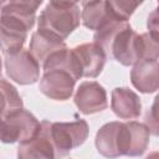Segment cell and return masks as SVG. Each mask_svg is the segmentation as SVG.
Here are the masks:
<instances>
[{"label": "cell", "mask_w": 159, "mask_h": 159, "mask_svg": "<svg viewBox=\"0 0 159 159\" xmlns=\"http://www.w3.org/2000/svg\"><path fill=\"white\" fill-rule=\"evenodd\" d=\"M145 159H159V152H152V153H149L145 157Z\"/></svg>", "instance_id": "obj_22"}, {"label": "cell", "mask_w": 159, "mask_h": 159, "mask_svg": "<svg viewBox=\"0 0 159 159\" xmlns=\"http://www.w3.org/2000/svg\"><path fill=\"white\" fill-rule=\"evenodd\" d=\"M111 108L120 119H135L142 113L139 96L127 87H117L112 91Z\"/></svg>", "instance_id": "obj_13"}, {"label": "cell", "mask_w": 159, "mask_h": 159, "mask_svg": "<svg viewBox=\"0 0 159 159\" xmlns=\"http://www.w3.org/2000/svg\"><path fill=\"white\" fill-rule=\"evenodd\" d=\"M41 122L29 111L20 109L1 118L0 138L2 143H24L32 139L40 130Z\"/></svg>", "instance_id": "obj_3"}, {"label": "cell", "mask_w": 159, "mask_h": 159, "mask_svg": "<svg viewBox=\"0 0 159 159\" xmlns=\"http://www.w3.org/2000/svg\"><path fill=\"white\" fill-rule=\"evenodd\" d=\"M72 50L78 61L82 77L96 78L99 76L107 61V55L101 46L91 42L82 43Z\"/></svg>", "instance_id": "obj_10"}, {"label": "cell", "mask_w": 159, "mask_h": 159, "mask_svg": "<svg viewBox=\"0 0 159 159\" xmlns=\"http://www.w3.org/2000/svg\"><path fill=\"white\" fill-rule=\"evenodd\" d=\"M42 4L41 0H11L1 2V14L10 15L25 22L30 29L34 27L36 20V11Z\"/></svg>", "instance_id": "obj_16"}, {"label": "cell", "mask_w": 159, "mask_h": 159, "mask_svg": "<svg viewBox=\"0 0 159 159\" xmlns=\"http://www.w3.org/2000/svg\"><path fill=\"white\" fill-rule=\"evenodd\" d=\"M1 96H2L1 118L22 109L24 103L17 89L11 83H9L5 78H1Z\"/></svg>", "instance_id": "obj_17"}, {"label": "cell", "mask_w": 159, "mask_h": 159, "mask_svg": "<svg viewBox=\"0 0 159 159\" xmlns=\"http://www.w3.org/2000/svg\"><path fill=\"white\" fill-rule=\"evenodd\" d=\"M144 124L149 128L152 134L159 137V93L155 96L152 107L145 113Z\"/></svg>", "instance_id": "obj_20"}, {"label": "cell", "mask_w": 159, "mask_h": 159, "mask_svg": "<svg viewBox=\"0 0 159 159\" xmlns=\"http://www.w3.org/2000/svg\"><path fill=\"white\" fill-rule=\"evenodd\" d=\"M139 58L140 60H158L159 58V40L149 32L140 34L138 37Z\"/></svg>", "instance_id": "obj_18"}, {"label": "cell", "mask_w": 159, "mask_h": 159, "mask_svg": "<svg viewBox=\"0 0 159 159\" xmlns=\"http://www.w3.org/2000/svg\"><path fill=\"white\" fill-rule=\"evenodd\" d=\"M140 1H109V5L116 16L122 21H128L134 10L140 5Z\"/></svg>", "instance_id": "obj_19"}, {"label": "cell", "mask_w": 159, "mask_h": 159, "mask_svg": "<svg viewBox=\"0 0 159 159\" xmlns=\"http://www.w3.org/2000/svg\"><path fill=\"white\" fill-rule=\"evenodd\" d=\"M89 133L84 119L73 122H55L48 124V134L55 148L56 159L66 157L72 149L82 145Z\"/></svg>", "instance_id": "obj_2"}, {"label": "cell", "mask_w": 159, "mask_h": 159, "mask_svg": "<svg viewBox=\"0 0 159 159\" xmlns=\"http://www.w3.org/2000/svg\"><path fill=\"white\" fill-rule=\"evenodd\" d=\"M65 48H67V46L63 40H60L41 31H35L31 36L29 51L37 60L39 63L43 65L51 55Z\"/></svg>", "instance_id": "obj_15"}, {"label": "cell", "mask_w": 159, "mask_h": 159, "mask_svg": "<svg viewBox=\"0 0 159 159\" xmlns=\"http://www.w3.org/2000/svg\"><path fill=\"white\" fill-rule=\"evenodd\" d=\"M147 29L152 36H154L155 39L159 40V4L149 14V16L147 19Z\"/></svg>", "instance_id": "obj_21"}, {"label": "cell", "mask_w": 159, "mask_h": 159, "mask_svg": "<svg viewBox=\"0 0 159 159\" xmlns=\"http://www.w3.org/2000/svg\"><path fill=\"white\" fill-rule=\"evenodd\" d=\"M48 120H42L39 133L32 139L19 144L17 159H56L48 134Z\"/></svg>", "instance_id": "obj_9"}, {"label": "cell", "mask_w": 159, "mask_h": 159, "mask_svg": "<svg viewBox=\"0 0 159 159\" xmlns=\"http://www.w3.org/2000/svg\"><path fill=\"white\" fill-rule=\"evenodd\" d=\"M77 80L63 68H52L43 71L39 88L48 98L55 101H67L75 89Z\"/></svg>", "instance_id": "obj_6"}, {"label": "cell", "mask_w": 159, "mask_h": 159, "mask_svg": "<svg viewBox=\"0 0 159 159\" xmlns=\"http://www.w3.org/2000/svg\"><path fill=\"white\" fill-rule=\"evenodd\" d=\"M4 66L9 78L19 84H32L40 78V63L29 50L6 55Z\"/></svg>", "instance_id": "obj_4"}, {"label": "cell", "mask_w": 159, "mask_h": 159, "mask_svg": "<svg viewBox=\"0 0 159 159\" xmlns=\"http://www.w3.org/2000/svg\"><path fill=\"white\" fill-rule=\"evenodd\" d=\"M122 122H109L103 124L96 134V148L101 155L108 159L120 157L119 153V130Z\"/></svg>", "instance_id": "obj_14"}, {"label": "cell", "mask_w": 159, "mask_h": 159, "mask_svg": "<svg viewBox=\"0 0 159 159\" xmlns=\"http://www.w3.org/2000/svg\"><path fill=\"white\" fill-rule=\"evenodd\" d=\"M130 82L142 93H153L159 89V61L140 60L130 71Z\"/></svg>", "instance_id": "obj_12"}, {"label": "cell", "mask_w": 159, "mask_h": 159, "mask_svg": "<svg viewBox=\"0 0 159 159\" xmlns=\"http://www.w3.org/2000/svg\"><path fill=\"white\" fill-rule=\"evenodd\" d=\"M150 130L144 123L122 122L119 132V153L127 157H140L149 145Z\"/></svg>", "instance_id": "obj_5"}, {"label": "cell", "mask_w": 159, "mask_h": 159, "mask_svg": "<svg viewBox=\"0 0 159 159\" xmlns=\"http://www.w3.org/2000/svg\"><path fill=\"white\" fill-rule=\"evenodd\" d=\"M29 30L31 29L21 20L1 14L0 39L4 56L22 50V46L27 39Z\"/></svg>", "instance_id": "obj_8"}, {"label": "cell", "mask_w": 159, "mask_h": 159, "mask_svg": "<svg viewBox=\"0 0 159 159\" xmlns=\"http://www.w3.org/2000/svg\"><path fill=\"white\" fill-rule=\"evenodd\" d=\"M73 101L78 111L86 116L102 112L108 107L107 92L96 81L82 82L75 93Z\"/></svg>", "instance_id": "obj_7"}, {"label": "cell", "mask_w": 159, "mask_h": 159, "mask_svg": "<svg viewBox=\"0 0 159 159\" xmlns=\"http://www.w3.org/2000/svg\"><path fill=\"white\" fill-rule=\"evenodd\" d=\"M81 20L84 27L93 31H98L113 21H122L113 12L109 1H83Z\"/></svg>", "instance_id": "obj_11"}, {"label": "cell", "mask_w": 159, "mask_h": 159, "mask_svg": "<svg viewBox=\"0 0 159 159\" xmlns=\"http://www.w3.org/2000/svg\"><path fill=\"white\" fill-rule=\"evenodd\" d=\"M80 22L81 11L76 1H48L39 16L37 31L65 41Z\"/></svg>", "instance_id": "obj_1"}]
</instances>
